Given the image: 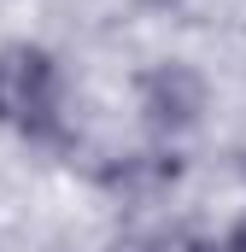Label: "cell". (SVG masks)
Masks as SVG:
<instances>
[{
    "label": "cell",
    "mask_w": 246,
    "mask_h": 252,
    "mask_svg": "<svg viewBox=\"0 0 246 252\" xmlns=\"http://www.w3.org/2000/svg\"><path fill=\"white\" fill-rule=\"evenodd\" d=\"M0 129H18L30 141L59 135V59L35 41L0 47Z\"/></svg>",
    "instance_id": "1"
},
{
    "label": "cell",
    "mask_w": 246,
    "mask_h": 252,
    "mask_svg": "<svg viewBox=\"0 0 246 252\" xmlns=\"http://www.w3.org/2000/svg\"><path fill=\"white\" fill-rule=\"evenodd\" d=\"M205 100H211V88L187 59H158L135 76V106H141V118L158 141L193 135L199 118H205Z\"/></svg>",
    "instance_id": "2"
},
{
    "label": "cell",
    "mask_w": 246,
    "mask_h": 252,
    "mask_svg": "<svg viewBox=\"0 0 246 252\" xmlns=\"http://www.w3.org/2000/svg\"><path fill=\"white\" fill-rule=\"evenodd\" d=\"M176 176H182L176 153H135V158H123L118 170H106V182L123 188L129 199H158L164 188H176Z\"/></svg>",
    "instance_id": "3"
},
{
    "label": "cell",
    "mask_w": 246,
    "mask_h": 252,
    "mask_svg": "<svg viewBox=\"0 0 246 252\" xmlns=\"http://www.w3.org/2000/svg\"><path fill=\"white\" fill-rule=\"evenodd\" d=\"M135 252H223V247L211 235H199L193 223H164V229H153Z\"/></svg>",
    "instance_id": "4"
},
{
    "label": "cell",
    "mask_w": 246,
    "mask_h": 252,
    "mask_svg": "<svg viewBox=\"0 0 246 252\" xmlns=\"http://www.w3.org/2000/svg\"><path fill=\"white\" fill-rule=\"evenodd\" d=\"M223 252H246V211L229 223V235H223Z\"/></svg>",
    "instance_id": "5"
},
{
    "label": "cell",
    "mask_w": 246,
    "mask_h": 252,
    "mask_svg": "<svg viewBox=\"0 0 246 252\" xmlns=\"http://www.w3.org/2000/svg\"><path fill=\"white\" fill-rule=\"evenodd\" d=\"M153 6H170V0H153Z\"/></svg>",
    "instance_id": "6"
}]
</instances>
